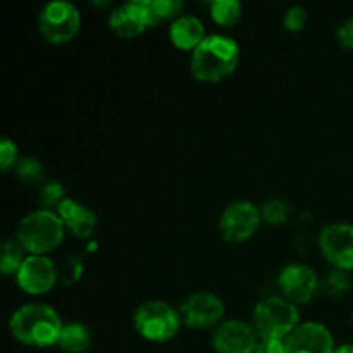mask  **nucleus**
Masks as SVG:
<instances>
[{
	"label": "nucleus",
	"mask_w": 353,
	"mask_h": 353,
	"mask_svg": "<svg viewBox=\"0 0 353 353\" xmlns=\"http://www.w3.org/2000/svg\"><path fill=\"white\" fill-rule=\"evenodd\" d=\"M255 353H286L283 340H261Z\"/></svg>",
	"instance_id": "obj_28"
},
{
	"label": "nucleus",
	"mask_w": 353,
	"mask_h": 353,
	"mask_svg": "<svg viewBox=\"0 0 353 353\" xmlns=\"http://www.w3.org/2000/svg\"><path fill=\"white\" fill-rule=\"evenodd\" d=\"M62 323L55 309L45 303H28L12 314L10 334L26 347L47 348L59 343Z\"/></svg>",
	"instance_id": "obj_1"
},
{
	"label": "nucleus",
	"mask_w": 353,
	"mask_h": 353,
	"mask_svg": "<svg viewBox=\"0 0 353 353\" xmlns=\"http://www.w3.org/2000/svg\"><path fill=\"white\" fill-rule=\"evenodd\" d=\"M323 290L331 299H341L352 290V281L347 272L334 269V271L327 272L326 278H324Z\"/></svg>",
	"instance_id": "obj_21"
},
{
	"label": "nucleus",
	"mask_w": 353,
	"mask_h": 353,
	"mask_svg": "<svg viewBox=\"0 0 353 353\" xmlns=\"http://www.w3.org/2000/svg\"><path fill=\"white\" fill-rule=\"evenodd\" d=\"M338 40H340L341 47L348 48L353 52V17L345 21L340 28H338Z\"/></svg>",
	"instance_id": "obj_27"
},
{
	"label": "nucleus",
	"mask_w": 353,
	"mask_h": 353,
	"mask_svg": "<svg viewBox=\"0 0 353 353\" xmlns=\"http://www.w3.org/2000/svg\"><path fill=\"white\" fill-rule=\"evenodd\" d=\"M147 10L148 26H159L164 21L178 16L183 9V3L178 0H143Z\"/></svg>",
	"instance_id": "obj_18"
},
{
	"label": "nucleus",
	"mask_w": 353,
	"mask_h": 353,
	"mask_svg": "<svg viewBox=\"0 0 353 353\" xmlns=\"http://www.w3.org/2000/svg\"><path fill=\"white\" fill-rule=\"evenodd\" d=\"M134 330L145 340L154 343H165L179 331V314L169 303L152 300L138 307L134 312Z\"/></svg>",
	"instance_id": "obj_5"
},
{
	"label": "nucleus",
	"mask_w": 353,
	"mask_h": 353,
	"mask_svg": "<svg viewBox=\"0 0 353 353\" xmlns=\"http://www.w3.org/2000/svg\"><path fill=\"white\" fill-rule=\"evenodd\" d=\"M81 16L71 2L54 0L47 3L40 14V31L45 40L52 45L71 41L78 34Z\"/></svg>",
	"instance_id": "obj_6"
},
{
	"label": "nucleus",
	"mask_w": 353,
	"mask_h": 353,
	"mask_svg": "<svg viewBox=\"0 0 353 353\" xmlns=\"http://www.w3.org/2000/svg\"><path fill=\"white\" fill-rule=\"evenodd\" d=\"M64 188H62L61 183L50 181L41 188L40 196H38V202L43 209L50 210L54 205H61L64 202Z\"/></svg>",
	"instance_id": "obj_24"
},
{
	"label": "nucleus",
	"mask_w": 353,
	"mask_h": 353,
	"mask_svg": "<svg viewBox=\"0 0 353 353\" xmlns=\"http://www.w3.org/2000/svg\"><path fill=\"white\" fill-rule=\"evenodd\" d=\"M214 350L217 353H255L259 336L254 326L243 321H224L216 327L212 336Z\"/></svg>",
	"instance_id": "obj_10"
},
{
	"label": "nucleus",
	"mask_w": 353,
	"mask_h": 353,
	"mask_svg": "<svg viewBox=\"0 0 353 353\" xmlns=\"http://www.w3.org/2000/svg\"><path fill=\"white\" fill-rule=\"evenodd\" d=\"M92 343V333L85 324L71 323L62 327L59 347L68 353H83L88 350Z\"/></svg>",
	"instance_id": "obj_17"
},
{
	"label": "nucleus",
	"mask_w": 353,
	"mask_h": 353,
	"mask_svg": "<svg viewBox=\"0 0 353 353\" xmlns=\"http://www.w3.org/2000/svg\"><path fill=\"white\" fill-rule=\"evenodd\" d=\"M240 61L238 43L224 34H209L193 50L192 72L199 81L217 83L228 78Z\"/></svg>",
	"instance_id": "obj_2"
},
{
	"label": "nucleus",
	"mask_w": 353,
	"mask_h": 353,
	"mask_svg": "<svg viewBox=\"0 0 353 353\" xmlns=\"http://www.w3.org/2000/svg\"><path fill=\"white\" fill-rule=\"evenodd\" d=\"M24 248L21 247L17 240H7L2 245V257H0V271L3 276H10L12 272L19 271V268L24 262L23 255Z\"/></svg>",
	"instance_id": "obj_20"
},
{
	"label": "nucleus",
	"mask_w": 353,
	"mask_h": 353,
	"mask_svg": "<svg viewBox=\"0 0 353 353\" xmlns=\"http://www.w3.org/2000/svg\"><path fill=\"white\" fill-rule=\"evenodd\" d=\"M14 169H16L17 178L23 183H26V185H37V183H40L45 176V169L43 165H41V162L33 157L21 159Z\"/></svg>",
	"instance_id": "obj_23"
},
{
	"label": "nucleus",
	"mask_w": 353,
	"mask_h": 353,
	"mask_svg": "<svg viewBox=\"0 0 353 353\" xmlns=\"http://www.w3.org/2000/svg\"><path fill=\"white\" fill-rule=\"evenodd\" d=\"M261 210L252 202H234L223 212L219 231L230 243H243L250 240L261 228Z\"/></svg>",
	"instance_id": "obj_7"
},
{
	"label": "nucleus",
	"mask_w": 353,
	"mask_h": 353,
	"mask_svg": "<svg viewBox=\"0 0 353 353\" xmlns=\"http://www.w3.org/2000/svg\"><path fill=\"white\" fill-rule=\"evenodd\" d=\"M109 26L121 38H134L143 33L147 28H150L143 0L128 2L114 9L109 17Z\"/></svg>",
	"instance_id": "obj_14"
},
{
	"label": "nucleus",
	"mask_w": 353,
	"mask_h": 353,
	"mask_svg": "<svg viewBox=\"0 0 353 353\" xmlns=\"http://www.w3.org/2000/svg\"><path fill=\"white\" fill-rule=\"evenodd\" d=\"M352 323H353V314H352Z\"/></svg>",
	"instance_id": "obj_30"
},
{
	"label": "nucleus",
	"mask_w": 353,
	"mask_h": 353,
	"mask_svg": "<svg viewBox=\"0 0 353 353\" xmlns=\"http://www.w3.org/2000/svg\"><path fill=\"white\" fill-rule=\"evenodd\" d=\"M333 353H353V345H352V343L341 345V347L334 348Z\"/></svg>",
	"instance_id": "obj_29"
},
{
	"label": "nucleus",
	"mask_w": 353,
	"mask_h": 353,
	"mask_svg": "<svg viewBox=\"0 0 353 353\" xmlns=\"http://www.w3.org/2000/svg\"><path fill=\"white\" fill-rule=\"evenodd\" d=\"M183 323L193 330H207L221 323L224 316V303L212 293H193L179 309Z\"/></svg>",
	"instance_id": "obj_9"
},
{
	"label": "nucleus",
	"mask_w": 353,
	"mask_h": 353,
	"mask_svg": "<svg viewBox=\"0 0 353 353\" xmlns=\"http://www.w3.org/2000/svg\"><path fill=\"white\" fill-rule=\"evenodd\" d=\"M262 221L269 226H281L288 221L290 216V207L279 199H271L262 205L261 209Z\"/></svg>",
	"instance_id": "obj_22"
},
{
	"label": "nucleus",
	"mask_w": 353,
	"mask_h": 353,
	"mask_svg": "<svg viewBox=\"0 0 353 353\" xmlns=\"http://www.w3.org/2000/svg\"><path fill=\"white\" fill-rule=\"evenodd\" d=\"M278 285L288 302L307 303L316 295L319 279L309 265L288 264L279 272Z\"/></svg>",
	"instance_id": "obj_11"
},
{
	"label": "nucleus",
	"mask_w": 353,
	"mask_h": 353,
	"mask_svg": "<svg viewBox=\"0 0 353 353\" xmlns=\"http://www.w3.org/2000/svg\"><path fill=\"white\" fill-rule=\"evenodd\" d=\"M299 327V309L279 296H268L254 309V330L261 340L285 341Z\"/></svg>",
	"instance_id": "obj_4"
},
{
	"label": "nucleus",
	"mask_w": 353,
	"mask_h": 353,
	"mask_svg": "<svg viewBox=\"0 0 353 353\" xmlns=\"http://www.w3.org/2000/svg\"><path fill=\"white\" fill-rule=\"evenodd\" d=\"M305 19H307V12L303 7H292V9L286 10L285 19H283V24L288 31L292 33H296V31H302L303 26H305Z\"/></svg>",
	"instance_id": "obj_25"
},
{
	"label": "nucleus",
	"mask_w": 353,
	"mask_h": 353,
	"mask_svg": "<svg viewBox=\"0 0 353 353\" xmlns=\"http://www.w3.org/2000/svg\"><path fill=\"white\" fill-rule=\"evenodd\" d=\"M57 214L62 219L65 228L72 231V234L78 238L92 236L97 228V217L88 207L81 205L76 200L65 199L57 207Z\"/></svg>",
	"instance_id": "obj_15"
},
{
	"label": "nucleus",
	"mask_w": 353,
	"mask_h": 353,
	"mask_svg": "<svg viewBox=\"0 0 353 353\" xmlns=\"http://www.w3.org/2000/svg\"><path fill=\"white\" fill-rule=\"evenodd\" d=\"M16 159H17V147L3 137L2 143H0V168L3 172L9 171L10 168H16Z\"/></svg>",
	"instance_id": "obj_26"
},
{
	"label": "nucleus",
	"mask_w": 353,
	"mask_h": 353,
	"mask_svg": "<svg viewBox=\"0 0 353 353\" xmlns=\"http://www.w3.org/2000/svg\"><path fill=\"white\" fill-rule=\"evenodd\" d=\"M64 228L59 214L47 209L34 210L17 226V241L28 254L45 255L62 243Z\"/></svg>",
	"instance_id": "obj_3"
},
{
	"label": "nucleus",
	"mask_w": 353,
	"mask_h": 353,
	"mask_svg": "<svg viewBox=\"0 0 353 353\" xmlns=\"http://www.w3.org/2000/svg\"><path fill=\"white\" fill-rule=\"evenodd\" d=\"M319 247L324 259L334 269H353V226L345 223H333L323 228L319 234Z\"/></svg>",
	"instance_id": "obj_8"
},
{
	"label": "nucleus",
	"mask_w": 353,
	"mask_h": 353,
	"mask_svg": "<svg viewBox=\"0 0 353 353\" xmlns=\"http://www.w3.org/2000/svg\"><path fill=\"white\" fill-rule=\"evenodd\" d=\"M17 285L23 292L30 295H43L50 292L55 285L57 272H55L54 262L45 255H30L24 259L23 265L16 274Z\"/></svg>",
	"instance_id": "obj_12"
},
{
	"label": "nucleus",
	"mask_w": 353,
	"mask_h": 353,
	"mask_svg": "<svg viewBox=\"0 0 353 353\" xmlns=\"http://www.w3.org/2000/svg\"><path fill=\"white\" fill-rule=\"evenodd\" d=\"M285 348L286 353H333L334 340L323 324L303 323L286 338Z\"/></svg>",
	"instance_id": "obj_13"
},
{
	"label": "nucleus",
	"mask_w": 353,
	"mask_h": 353,
	"mask_svg": "<svg viewBox=\"0 0 353 353\" xmlns=\"http://www.w3.org/2000/svg\"><path fill=\"white\" fill-rule=\"evenodd\" d=\"M169 38L179 50H195L205 40V28L199 17L179 16L169 30Z\"/></svg>",
	"instance_id": "obj_16"
},
{
	"label": "nucleus",
	"mask_w": 353,
	"mask_h": 353,
	"mask_svg": "<svg viewBox=\"0 0 353 353\" xmlns=\"http://www.w3.org/2000/svg\"><path fill=\"white\" fill-rule=\"evenodd\" d=\"M209 9L214 23L224 28L234 26L241 17V3L236 0H216L209 3Z\"/></svg>",
	"instance_id": "obj_19"
}]
</instances>
